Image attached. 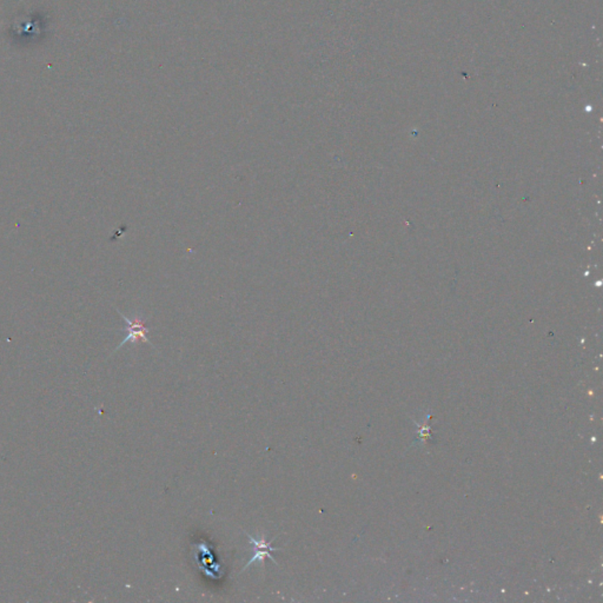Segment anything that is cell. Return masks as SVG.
<instances>
[{"instance_id":"obj_1","label":"cell","mask_w":603,"mask_h":603,"mask_svg":"<svg viewBox=\"0 0 603 603\" xmlns=\"http://www.w3.org/2000/svg\"><path fill=\"white\" fill-rule=\"evenodd\" d=\"M117 313H120V317L127 322V328H125L127 337L123 339V342L120 343V346L115 348V353L117 350H120V348L125 346L127 342L134 343V344H136V343L143 342L148 343L150 346H152L151 342H150V339H148V334L150 332V328L146 327V320H144V318H142L139 315H134V318H129L127 315H124V313L118 309H117Z\"/></svg>"},{"instance_id":"obj_2","label":"cell","mask_w":603,"mask_h":603,"mask_svg":"<svg viewBox=\"0 0 603 603\" xmlns=\"http://www.w3.org/2000/svg\"><path fill=\"white\" fill-rule=\"evenodd\" d=\"M246 537H248V539H249L250 542L253 544V558H251V559L248 561V563H246V566H244V568H243L242 572H244L246 568H249V567L255 562H260L261 563L262 566L264 567L265 559H270L271 560L272 562L275 563V565H277V562H276V560L274 559V558H272L271 556V551H281V549H278V548H274L271 546L272 542H274V540H275V537H274L272 540L268 541L267 540V539H265L264 537H263V535H260V537H253V535H250V534H248V532H246Z\"/></svg>"}]
</instances>
